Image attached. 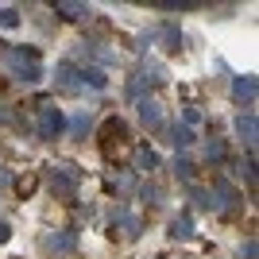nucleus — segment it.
Returning <instances> with one entry per match:
<instances>
[{
  "label": "nucleus",
  "mask_w": 259,
  "mask_h": 259,
  "mask_svg": "<svg viewBox=\"0 0 259 259\" xmlns=\"http://www.w3.org/2000/svg\"><path fill=\"white\" fill-rule=\"evenodd\" d=\"M4 66L20 81H39L43 70H39V51H27V47H4Z\"/></svg>",
  "instance_id": "nucleus-1"
},
{
  "label": "nucleus",
  "mask_w": 259,
  "mask_h": 259,
  "mask_svg": "<svg viewBox=\"0 0 259 259\" xmlns=\"http://www.w3.org/2000/svg\"><path fill=\"white\" fill-rule=\"evenodd\" d=\"M101 155H105L108 162H120V151H124V147H128V128H124V120L120 116H108L105 124H101Z\"/></svg>",
  "instance_id": "nucleus-2"
},
{
  "label": "nucleus",
  "mask_w": 259,
  "mask_h": 259,
  "mask_svg": "<svg viewBox=\"0 0 259 259\" xmlns=\"http://www.w3.org/2000/svg\"><path fill=\"white\" fill-rule=\"evenodd\" d=\"M77 182H81V170H77L74 162H58V166H51V194L54 197H74Z\"/></svg>",
  "instance_id": "nucleus-3"
},
{
  "label": "nucleus",
  "mask_w": 259,
  "mask_h": 259,
  "mask_svg": "<svg viewBox=\"0 0 259 259\" xmlns=\"http://www.w3.org/2000/svg\"><path fill=\"white\" fill-rule=\"evenodd\" d=\"M62 132H66V116L51 105H39V136L43 140H58Z\"/></svg>",
  "instance_id": "nucleus-4"
},
{
  "label": "nucleus",
  "mask_w": 259,
  "mask_h": 259,
  "mask_svg": "<svg viewBox=\"0 0 259 259\" xmlns=\"http://www.w3.org/2000/svg\"><path fill=\"white\" fill-rule=\"evenodd\" d=\"M51 255H70L74 251V232H54V236H47V244H43Z\"/></svg>",
  "instance_id": "nucleus-5"
},
{
  "label": "nucleus",
  "mask_w": 259,
  "mask_h": 259,
  "mask_svg": "<svg viewBox=\"0 0 259 259\" xmlns=\"http://www.w3.org/2000/svg\"><path fill=\"white\" fill-rule=\"evenodd\" d=\"M232 97L251 105V101H255V77H236V81H232Z\"/></svg>",
  "instance_id": "nucleus-6"
},
{
  "label": "nucleus",
  "mask_w": 259,
  "mask_h": 259,
  "mask_svg": "<svg viewBox=\"0 0 259 259\" xmlns=\"http://www.w3.org/2000/svg\"><path fill=\"white\" fill-rule=\"evenodd\" d=\"M140 116H143V124L159 128V124H162V108L155 105V101H140Z\"/></svg>",
  "instance_id": "nucleus-7"
},
{
  "label": "nucleus",
  "mask_w": 259,
  "mask_h": 259,
  "mask_svg": "<svg viewBox=\"0 0 259 259\" xmlns=\"http://www.w3.org/2000/svg\"><path fill=\"white\" fill-rule=\"evenodd\" d=\"M236 132H240V140L251 147V143H255V116H251V112H248V116H240L236 120Z\"/></svg>",
  "instance_id": "nucleus-8"
},
{
  "label": "nucleus",
  "mask_w": 259,
  "mask_h": 259,
  "mask_svg": "<svg viewBox=\"0 0 259 259\" xmlns=\"http://www.w3.org/2000/svg\"><path fill=\"white\" fill-rule=\"evenodd\" d=\"M54 12H58V16H66V20H85V16H89L85 4H54Z\"/></svg>",
  "instance_id": "nucleus-9"
},
{
  "label": "nucleus",
  "mask_w": 259,
  "mask_h": 259,
  "mask_svg": "<svg viewBox=\"0 0 259 259\" xmlns=\"http://www.w3.org/2000/svg\"><path fill=\"white\" fill-rule=\"evenodd\" d=\"M170 236L174 240H190L194 236V221H190V217H178V221L170 225Z\"/></svg>",
  "instance_id": "nucleus-10"
},
{
  "label": "nucleus",
  "mask_w": 259,
  "mask_h": 259,
  "mask_svg": "<svg viewBox=\"0 0 259 259\" xmlns=\"http://www.w3.org/2000/svg\"><path fill=\"white\" fill-rule=\"evenodd\" d=\"M136 162H140V170H155V166H159V155H155L151 147H140V155H136Z\"/></svg>",
  "instance_id": "nucleus-11"
},
{
  "label": "nucleus",
  "mask_w": 259,
  "mask_h": 259,
  "mask_svg": "<svg viewBox=\"0 0 259 259\" xmlns=\"http://www.w3.org/2000/svg\"><path fill=\"white\" fill-rule=\"evenodd\" d=\"M162 39L170 43V51H182V47H186V35L178 31V27H166V31H162Z\"/></svg>",
  "instance_id": "nucleus-12"
},
{
  "label": "nucleus",
  "mask_w": 259,
  "mask_h": 259,
  "mask_svg": "<svg viewBox=\"0 0 259 259\" xmlns=\"http://www.w3.org/2000/svg\"><path fill=\"white\" fill-rule=\"evenodd\" d=\"M70 132H74V136H85V132H89V112H85V108L70 120Z\"/></svg>",
  "instance_id": "nucleus-13"
},
{
  "label": "nucleus",
  "mask_w": 259,
  "mask_h": 259,
  "mask_svg": "<svg viewBox=\"0 0 259 259\" xmlns=\"http://www.w3.org/2000/svg\"><path fill=\"white\" fill-rule=\"evenodd\" d=\"M0 27H8V31H12V27H20V12H16V8H0Z\"/></svg>",
  "instance_id": "nucleus-14"
},
{
  "label": "nucleus",
  "mask_w": 259,
  "mask_h": 259,
  "mask_svg": "<svg viewBox=\"0 0 259 259\" xmlns=\"http://www.w3.org/2000/svg\"><path fill=\"white\" fill-rule=\"evenodd\" d=\"M81 81H89L93 89H105V85H108V77L101 74V70H85V74H81Z\"/></svg>",
  "instance_id": "nucleus-15"
},
{
  "label": "nucleus",
  "mask_w": 259,
  "mask_h": 259,
  "mask_svg": "<svg viewBox=\"0 0 259 259\" xmlns=\"http://www.w3.org/2000/svg\"><path fill=\"white\" fill-rule=\"evenodd\" d=\"M174 143H178V147H190V143H194V132L178 124V128H174Z\"/></svg>",
  "instance_id": "nucleus-16"
},
{
  "label": "nucleus",
  "mask_w": 259,
  "mask_h": 259,
  "mask_svg": "<svg viewBox=\"0 0 259 259\" xmlns=\"http://www.w3.org/2000/svg\"><path fill=\"white\" fill-rule=\"evenodd\" d=\"M182 116H186V128H194V124H201V112H197V108H182Z\"/></svg>",
  "instance_id": "nucleus-17"
},
{
  "label": "nucleus",
  "mask_w": 259,
  "mask_h": 259,
  "mask_svg": "<svg viewBox=\"0 0 259 259\" xmlns=\"http://www.w3.org/2000/svg\"><path fill=\"white\" fill-rule=\"evenodd\" d=\"M143 197H147V201H151V205H159V197H162V190H159V186H143Z\"/></svg>",
  "instance_id": "nucleus-18"
},
{
  "label": "nucleus",
  "mask_w": 259,
  "mask_h": 259,
  "mask_svg": "<svg viewBox=\"0 0 259 259\" xmlns=\"http://www.w3.org/2000/svg\"><path fill=\"white\" fill-rule=\"evenodd\" d=\"M178 174H182V178H190V174H194V162H186V159H178Z\"/></svg>",
  "instance_id": "nucleus-19"
},
{
  "label": "nucleus",
  "mask_w": 259,
  "mask_h": 259,
  "mask_svg": "<svg viewBox=\"0 0 259 259\" xmlns=\"http://www.w3.org/2000/svg\"><path fill=\"white\" fill-rule=\"evenodd\" d=\"M31 190H35V178H20V194L27 197V194H31Z\"/></svg>",
  "instance_id": "nucleus-20"
},
{
  "label": "nucleus",
  "mask_w": 259,
  "mask_h": 259,
  "mask_svg": "<svg viewBox=\"0 0 259 259\" xmlns=\"http://www.w3.org/2000/svg\"><path fill=\"white\" fill-rule=\"evenodd\" d=\"M209 159H225V147H221V143H209Z\"/></svg>",
  "instance_id": "nucleus-21"
},
{
  "label": "nucleus",
  "mask_w": 259,
  "mask_h": 259,
  "mask_svg": "<svg viewBox=\"0 0 259 259\" xmlns=\"http://www.w3.org/2000/svg\"><path fill=\"white\" fill-rule=\"evenodd\" d=\"M8 236H12V228L4 225V221H0V244H4V240H8Z\"/></svg>",
  "instance_id": "nucleus-22"
},
{
  "label": "nucleus",
  "mask_w": 259,
  "mask_h": 259,
  "mask_svg": "<svg viewBox=\"0 0 259 259\" xmlns=\"http://www.w3.org/2000/svg\"><path fill=\"white\" fill-rule=\"evenodd\" d=\"M0 120H8V112H0Z\"/></svg>",
  "instance_id": "nucleus-23"
}]
</instances>
